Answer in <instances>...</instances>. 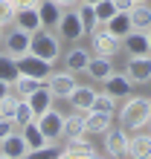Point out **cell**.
<instances>
[{
	"instance_id": "6da1fadb",
	"label": "cell",
	"mask_w": 151,
	"mask_h": 159,
	"mask_svg": "<svg viewBox=\"0 0 151 159\" xmlns=\"http://www.w3.org/2000/svg\"><path fill=\"white\" fill-rule=\"evenodd\" d=\"M119 121H122V130H128V133H134V130H145L148 121H151V101L148 98H139V96H128V101L122 104Z\"/></svg>"
},
{
	"instance_id": "7a4b0ae2",
	"label": "cell",
	"mask_w": 151,
	"mask_h": 159,
	"mask_svg": "<svg viewBox=\"0 0 151 159\" xmlns=\"http://www.w3.org/2000/svg\"><path fill=\"white\" fill-rule=\"evenodd\" d=\"M29 52L38 55V58H44V61H50V64H55L58 55H61V38L52 29H38L29 38Z\"/></svg>"
},
{
	"instance_id": "3957f363",
	"label": "cell",
	"mask_w": 151,
	"mask_h": 159,
	"mask_svg": "<svg viewBox=\"0 0 151 159\" xmlns=\"http://www.w3.org/2000/svg\"><path fill=\"white\" fill-rule=\"evenodd\" d=\"M90 46H93V55H105V58H113L119 49H122V41L116 35L108 32L105 23H96L90 29Z\"/></svg>"
},
{
	"instance_id": "277c9868",
	"label": "cell",
	"mask_w": 151,
	"mask_h": 159,
	"mask_svg": "<svg viewBox=\"0 0 151 159\" xmlns=\"http://www.w3.org/2000/svg\"><path fill=\"white\" fill-rule=\"evenodd\" d=\"M84 23L79 20V15H76V9L73 12H64L61 15V20L55 23V35H58L61 41H67V43H79L81 38H84Z\"/></svg>"
},
{
	"instance_id": "5b68a950",
	"label": "cell",
	"mask_w": 151,
	"mask_h": 159,
	"mask_svg": "<svg viewBox=\"0 0 151 159\" xmlns=\"http://www.w3.org/2000/svg\"><path fill=\"white\" fill-rule=\"evenodd\" d=\"M17 72L21 75H29V78H38V81H46L52 75V64L32 55V52H26L23 58H17Z\"/></svg>"
},
{
	"instance_id": "8992f818",
	"label": "cell",
	"mask_w": 151,
	"mask_h": 159,
	"mask_svg": "<svg viewBox=\"0 0 151 159\" xmlns=\"http://www.w3.org/2000/svg\"><path fill=\"white\" fill-rule=\"evenodd\" d=\"M35 121H38V127H41V133L46 136V142H55V139L64 133V113H58L55 107L44 110Z\"/></svg>"
},
{
	"instance_id": "52a82bcc",
	"label": "cell",
	"mask_w": 151,
	"mask_h": 159,
	"mask_svg": "<svg viewBox=\"0 0 151 159\" xmlns=\"http://www.w3.org/2000/svg\"><path fill=\"white\" fill-rule=\"evenodd\" d=\"M128 130H122V127H110L108 133H105V151L108 156L113 159H122V156H128Z\"/></svg>"
},
{
	"instance_id": "ba28073f",
	"label": "cell",
	"mask_w": 151,
	"mask_h": 159,
	"mask_svg": "<svg viewBox=\"0 0 151 159\" xmlns=\"http://www.w3.org/2000/svg\"><path fill=\"white\" fill-rule=\"evenodd\" d=\"M46 87H50L52 98H70V93L76 90V75L73 72H52L50 78H46Z\"/></svg>"
},
{
	"instance_id": "9c48e42d",
	"label": "cell",
	"mask_w": 151,
	"mask_h": 159,
	"mask_svg": "<svg viewBox=\"0 0 151 159\" xmlns=\"http://www.w3.org/2000/svg\"><path fill=\"white\" fill-rule=\"evenodd\" d=\"M125 75L134 84H148L151 81V55H134L125 67Z\"/></svg>"
},
{
	"instance_id": "30bf717a",
	"label": "cell",
	"mask_w": 151,
	"mask_h": 159,
	"mask_svg": "<svg viewBox=\"0 0 151 159\" xmlns=\"http://www.w3.org/2000/svg\"><path fill=\"white\" fill-rule=\"evenodd\" d=\"M113 125V116L110 113H99V110H87L84 113V130L87 136H105Z\"/></svg>"
},
{
	"instance_id": "8fae6325",
	"label": "cell",
	"mask_w": 151,
	"mask_h": 159,
	"mask_svg": "<svg viewBox=\"0 0 151 159\" xmlns=\"http://www.w3.org/2000/svg\"><path fill=\"white\" fill-rule=\"evenodd\" d=\"M12 23H15V29H21V32H29V35H35L38 29H44V23H41V15H38V9H15V17H12Z\"/></svg>"
},
{
	"instance_id": "7c38bea8",
	"label": "cell",
	"mask_w": 151,
	"mask_h": 159,
	"mask_svg": "<svg viewBox=\"0 0 151 159\" xmlns=\"http://www.w3.org/2000/svg\"><path fill=\"white\" fill-rule=\"evenodd\" d=\"M128 156L131 159H151V133L134 130V136H128Z\"/></svg>"
},
{
	"instance_id": "4fadbf2b",
	"label": "cell",
	"mask_w": 151,
	"mask_h": 159,
	"mask_svg": "<svg viewBox=\"0 0 151 159\" xmlns=\"http://www.w3.org/2000/svg\"><path fill=\"white\" fill-rule=\"evenodd\" d=\"M0 153H6L9 159H23L26 153H29V145H26L23 133H17V130H12L3 142H0Z\"/></svg>"
},
{
	"instance_id": "5bb4252c",
	"label": "cell",
	"mask_w": 151,
	"mask_h": 159,
	"mask_svg": "<svg viewBox=\"0 0 151 159\" xmlns=\"http://www.w3.org/2000/svg\"><path fill=\"white\" fill-rule=\"evenodd\" d=\"M122 49H125L131 58H134V55H151V49H148V35L131 29L125 38H122Z\"/></svg>"
},
{
	"instance_id": "9a60e30c",
	"label": "cell",
	"mask_w": 151,
	"mask_h": 159,
	"mask_svg": "<svg viewBox=\"0 0 151 159\" xmlns=\"http://www.w3.org/2000/svg\"><path fill=\"white\" fill-rule=\"evenodd\" d=\"M102 84H105V93H110L113 98H128L131 87H134V81H131L128 75H119V72H110Z\"/></svg>"
},
{
	"instance_id": "2e32d148",
	"label": "cell",
	"mask_w": 151,
	"mask_h": 159,
	"mask_svg": "<svg viewBox=\"0 0 151 159\" xmlns=\"http://www.w3.org/2000/svg\"><path fill=\"white\" fill-rule=\"evenodd\" d=\"M93 98H96V90L93 87H87V84H76V90L70 93V104H73V110H79V113H87V110L93 107Z\"/></svg>"
},
{
	"instance_id": "e0dca14e",
	"label": "cell",
	"mask_w": 151,
	"mask_h": 159,
	"mask_svg": "<svg viewBox=\"0 0 151 159\" xmlns=\"http://www.w3.org/2000/svg\"><path fill=\"white\" fill-rule=\"evenodd\" d=\"M29 32H21V29H12L6 35V52L12 55V58H23L26 52H29Z\"/></svg>"
},
{
	"instance_id": "ac0fdd59",
	"label": "cell",
	"mask_w": 151,
	"mask_h": 159,
	"mask_svg": "<svg viewBox=\"0 0 151 159\" xmlns=\"http://www.w3.org/2000/svg\"><path fill=\"white\" fill-rule=\"evenodd\" d=\"M84 72L93 78V81H105L110 72H113V61L105 58V55H90L87 67H84Z\"/></svg>"
},
{
	"instance_id": "d6986e66",
	"label": "cell",
	"mask_w": 151,
	"mask_h": 159,
	"mask_svg": "<svg viewBox=\"0 0 151 159\" xmlns=\"http://www.w3.org/2000/svg\"><path fill=\"white\" fill-rule=\"evenodd\" d=\"M26 101H29V107H32V113H35V119L44 113V110H50L52 107V93H50V87H46V81L38 87L32 96H26Z\"/></svg>"
},
{
	"instance_id": "ffe728a7",
	"label": "cell",
	"mask_w": 151,
	"mask_h": 159,
	"mask_svg": "<svg viewBox=\"0 0 151 159\" xmlns=\"http://www.w3.org/2000/svg\"><path fill=\"white\" fill-rule=\"evenodd\" d=\"M128 17H131V26L137 32H148L151 29V6L148 3H137L128 9Z\"/></svg>"
},
{
	"instance_id": "44dd1931",
	"label": "cell",
	"mask_w": 151,
	"mask_h": 159,
	"mask_svg": "<svg viewBox=\"0 0 151 159\" xmlns=\"http://www.w3.org/2000/svg\"><path fill=\"white\" fill-rule=\"evenodd\" d=\"M38 15H41V23H44V29H52V26L61 20L64 9H61L58 3H55V0H41V3H38Z\"/></svg>"
},
{
	"instance_id": "7402d4cb",
	"label": "cell",
	"mask_w": 151,
	"mask_h": 159,
	"mask_svg": "<svg viewBox=\"0 0 151 159\" xmlns=\"http://www.w3.org/2000/svg\"><path fill=\"white\" fill-rule=\"evenodd\" d=\"M87 61H90V52L87 49H79V46H76V49H70L67 55H64V70L67 72H84V67H87Z\"/></svg>"
},
{
	"instance_id": "603a6c76",
	"label": "cell",
	"mask_w": 151,
	"mask_h": 159,
	"mask_svg": "<svg viewBox=\"0 0 151 159\" xmlns=\"http://www.w3.org/2000/svg\"><path fill=\"white\" fill-rule=\"evenodd\" d=\"M67 139H79V136H87V130H84V113L79 110H73L70 116H64V133Z\"/></svg>"
},
{
	"instance_id": "cb8c5ba5",
	"label": "cell",
	"mask_w": 151,
	"mask_h": 159,
	"mask_svg": "<svg viewBox=\"0 0 151 159\" xmlns=\"http://www.w3.org/2000/svg\"><path fill=\"white\" fill-rule=\"evenodd\" d=\"M105 26H108V32H110V35H116L119 41L125 38V35H128L131 29H134V26H131V17H128V12H116V15H113Z\"/></svg>"
},
{
	"instance_id": "d4e9b609",
	"label": "cell",
	"mask_w": 151,
	"mask_h": 159,
	"mask_svg": "<svg viewBox=\"0 0 151 159\" xmlns=\"http://www.w3.org/2000/svg\"><path fill=\"white\" fill-rule=\"evenodd\" d=\"M21 133H23V139H26V145H29V151H38V148L50 145V142H46V136L41 133V127H38V121L23 125V127H21Z\"/></svg>"
},
{
	"instance_id": "484cf974",
	"label": "cell",
	"mask_w": 151,
	"mask_h": 159,
	"mask_svg": "<svg viewBox=\"0 0 151 159\" xmlns=\"http://www.w3.org/2000/svg\"><path fill=\"white\" fill-rule=\"evenodd\" d=\"M17 75H21V72H17V58H12L9 52H0V81L15 84Z\"/></svg>"
},
{
	"instance_id": "4316f807",
	"label": "cell",
	"mask_w": 151,
	"mask_h": 159,
	"mask_svg": "<svg viewBox=\"0 0 151 159\" xmlns=\"http://www.w3.org/2000/svg\"><path fill=\"white\" fill-rule=\"evenodd\" d=\"M64 153H70V156H93L96 151H93V145H90L84 136H79V139H67Z\"/></svg>"
},
{
	"instance_id": "83f0119b",
	"label": "cell",
	"mask_w": 151,
	"mask_h": 159,
	"mask_svg": "<svg viewBox=\"0 0 151 159\" xmlns=\"http://www.w3.org/2000/svg\"><path fill=\"white\" fill-rule=\"evenodd\" d=\"M44 81H38V78H29V75H17L15 78V84H12V90L17 93V96L21 98H26V96H32V93L41 87Z\"/></svg>"
},
{
	"instance_id": "f1b7e54d",
	"label": "cell",
	"mask_w": 151,
	"mask_h": 159,
	"mask_svg": "<svg viewBox=\"0 0 151 159\" xmlns=\"http://www.w3.org/2000/svg\"><path fill=\"white\" fill-rule=\"evenodd\" d=\"M116 104H119V98H113L110 93H96V98H93V107L90 110H99V113H116Z\"/></svg>"
},
{
	"instance_id": "f546056e",
	"label": "cell",
	"mask_w": 151,
	"mask_h": 159,
	"mask_svg": "<svg viewBox=\"0 0 151 159\" xmlns=\"http://www.w3.org/2000/svg\"><path fill=\"white\" fill-rule=\"evenodd\" d=\"M76 15H79V20L84 23V29H87V32L99 23V20H96V12H93V6H90V3H84V0L76 6Z\"/></svg>"
},
{
	"instance_id": "4dcf8cb0",
	"label": "cell",
	"mask_w": 151,
	"mask_h": 159,
	"mask_svg": "<svg viewBox=\"0 0 151 159\" xmlns=\"http://www.w3.org/2000/svg\"><path fill=\"white\" fill-rule=\"evenodd\" d=\"M15 125L17 127H23V125H29V121H35V113H32V107H29V101L26 98H21L17 101V110H15Z\"/></svg>"
},
{
	"instance_id": "1f68e13d",
	"label": "cell",
	"mask_w": 151,
	"mask_h": 159,
	"mask_svg": "<svg viewBox=\"0 0 151 159\" xmlns=\"http://www.w3.org/2000/svg\"><path fill=\"white\" fill-rule=\"evenodd\" d=\"M93 12H96L99 23H108L110 17L116 15V6H113V0H99V3H93Z\"/></svg>"
},
{
	"instance_id": "d6a6232c",
	"label": "cell",
	"mask_w": 151,
	"mask_h": 159,
	"mask_svg": "<svg viewBox=\"0 0 151 159\" xmlns=\"http://www.w3.org/2000/svg\"><path fill=\"white\" fill-rule=\"evenodd\" d=\"M61 153H64V151H58V148H55V145L50 142V145L38 148V151H29L23 159H61Z\"/></svg>"
},
{
	"instance_id": "836d02e7",
	"label": "cell",
	"mask_w": 151,
	"mask_h": 159,
	"mask_svg": "<svg viewBox=\"0 0 151 159\" xmlns=\"http://www.w3.org/2000/svg\"><path fill=\"white\" fill-rule=\"evenodd\" d=\"M17 101H21V96H17V93H9L6 98H0V116H3V119H15Z\"/></svg>"
},
{
	"instance_id": "e575fe53",
	"label": "cell",
	"mask_w": 151,
	"mask_h": 159,
	"mask_svg": "<svg viewBox=\"0 0 151 159\" xmlns=\"http://www.w3.org/2000/svg\"><path fill=\"white\" fill-rule=\"evenodd\" d=\"M12 17H15V3L12 0H0V26L12 23Z\"/></svg>"
},
{
	"instance_id": "d590c367",
	"label": "cell",
	"mask_w": 151,
	"mask_h": 159,
	"mask_svg": "<svg viewBox=\"0 0 151 159\" xmlns=\"http://www.w3.org/2000/svg\"><path fill=\"white\" fill-rule=\"evenodd\" d=\"M12 130H15V121H12V119H3V116H0V142H3V139H6L9 133H12Z\"/></svg>"
},
{
	"instance_id": "8d00e7d4",
	"label": "cell",
	"mask_w": 151,
	"mask_h": 159,
	"mask_svg": "<svg viewBox=\"0 0 151 159\" xmlns=\"http://www.w3.org/2000/svg\"><path fill=\"white\" fill-rule=\"evenodd\" d=\"M12 3H15V9H38L41 0H12Z\"/></svg>"
},
{
	"instance_id": "74e56055",
	"label": "cell",
	"mask_w": 151,
	"mask_h": 159,
	"mask_svg": "<svg viewBox=\"0 0 151 159\" xmlns=\"http://www.w3.org/2000/svg\"><path fill=\"white\" fill-rule=\"evenodd\" d=\"M113 6H116V12H128L134 6V0H113Z\"/></svg>"
},
{
	"instance_id": "f35d334b",
	"label": "cell",
	"mask_w": 151,
	"mask_h": 159,
	"mask_svg": "<svg viewBox=\"0 0 151 159\" xmlns=\"http://www.w3.org/2000/svg\"><path fill=\"white\" fill-rule=\"evenodd\" d=\"M55 3H58L61 9H76V6L81 3V0H55Z\"/></svg>"
},
{
	"instance_id": "ab89813d",
	"label": "cell",
	"mask_w": 151,
	"mask_h": 159,
	"mask_svg": "<svg viewBox=\"0 0 151 159\" xmlns=\"http://www.w3.org/2000/svg\"><path fill=\"white\" fill-rule=\"evenodd\" d=\"M9 93H12V84H6V81H0V98H6Z\"/></svg>"
},
{
	"instance_id": "60d3db41",
	"label": "cell",
	"mask_w": 151,
	"mask_h": 159,
	"mask_svg": "<svg viewBox=\"0 0 151 159\" xmlns=\"http://www.w3.org/2000/svg\"><path fill=\"white\" fill-rule=\"evenodd\" d=\"M61 159H96V153H93V156H70V153H61Z\"/></svg>"
},
{
	"instance_id": "b9f144b4",
	"label": "cell",
	"mask_w": 151,
	"mask_h": 159,
	"mask_svg": "<svg viewBox=\"0 0 151 159\" xmlns=\"http://www.w3.org/2000/svg\"><path fill=\"white\" fill-rule=\"evenodd\" d=\"M145 35H148V49H151V29H148V32H145Z\"/></svg>"
},
{
	"instance_id": "7bdbcfd3",
	"label": "cell",
	"mask_w": 151,
	"mask_h": 159,
	"mask_svg": "<svg viewBox=\"0 0 151 159\" xmlns=\"http://www.w3.org/2000/svg\"><path fill=\"white\" fill-rule=\"evenodd\" d=\"M84 3H90V6H93V3H99V0H84Z\"/></svg>"
},
{
	"instance_id": "ee69618b",
	"label": "cell",
	"mask_w": 151,
	"mask_h": 159,
	"mask_svg": "<svg viewBox=\"0 0 151 159\" xmlns=\"http://www.w3.org/2000/svg\"><path fill=\"white\" fill-rule=\"evenodd\" d=\"M137 3H148V0H134V6H137Z\"/></svg>"
},
{
	"instance_id": "f6af8a7d",
	"label": "cell",
	"mask_w": 151,
	"mask_h": 159,
	"mask_svg": "<svg viewBox=\"0 0 151 159\" xmlns=\"http://www.w3.org/2000/svg\"><path fill=\"white\" fill-rule=\"evenodd\" d=\"M0 159H9V156H6V153H0Z\"/></svg>"
},
{
	"instance_id": "bcb514c9",
	"label": "cell",
	"mask_w": 151,
	"mask_h": 159,
	"mask_svg": "<svg viewBox=\"0 0 151 159\" xmlns=\"http://www.w3.org/2000/svg\"><path fill=\"white\" fill-rule=\"evenodd\" d=\"M0 38H3V26H0Z\"/></svg>"
},
{
	"instance_id": "7dc6e473",
	"label": "cell",
	"mask_w": 151,
	"mask_h": 159,
	"mask_svg": "<svg viewBox=\"0 0 151 159\" xmlns=\"http://www.w3.org/2000/svg\"><path fill=\"white\" fill-rule=\"evenodd\" d=\"M148 133H151V121H148Z\"/></svg>"
},
{
	"instance_id": "c3c4849f",
	"label": "cell",
	"mask_w": 151,
	"mask_h": 159,
	"mask_svg": "<svg viewBox=\"0 0 151 159\" xmlns=\"http://www.w3.org/2000/svg\"><path fill=\"white\" fill-rule=\"evenodd\" d=\"M148 101H151V98H148Z\"/></svg>"
}]
</instances>
